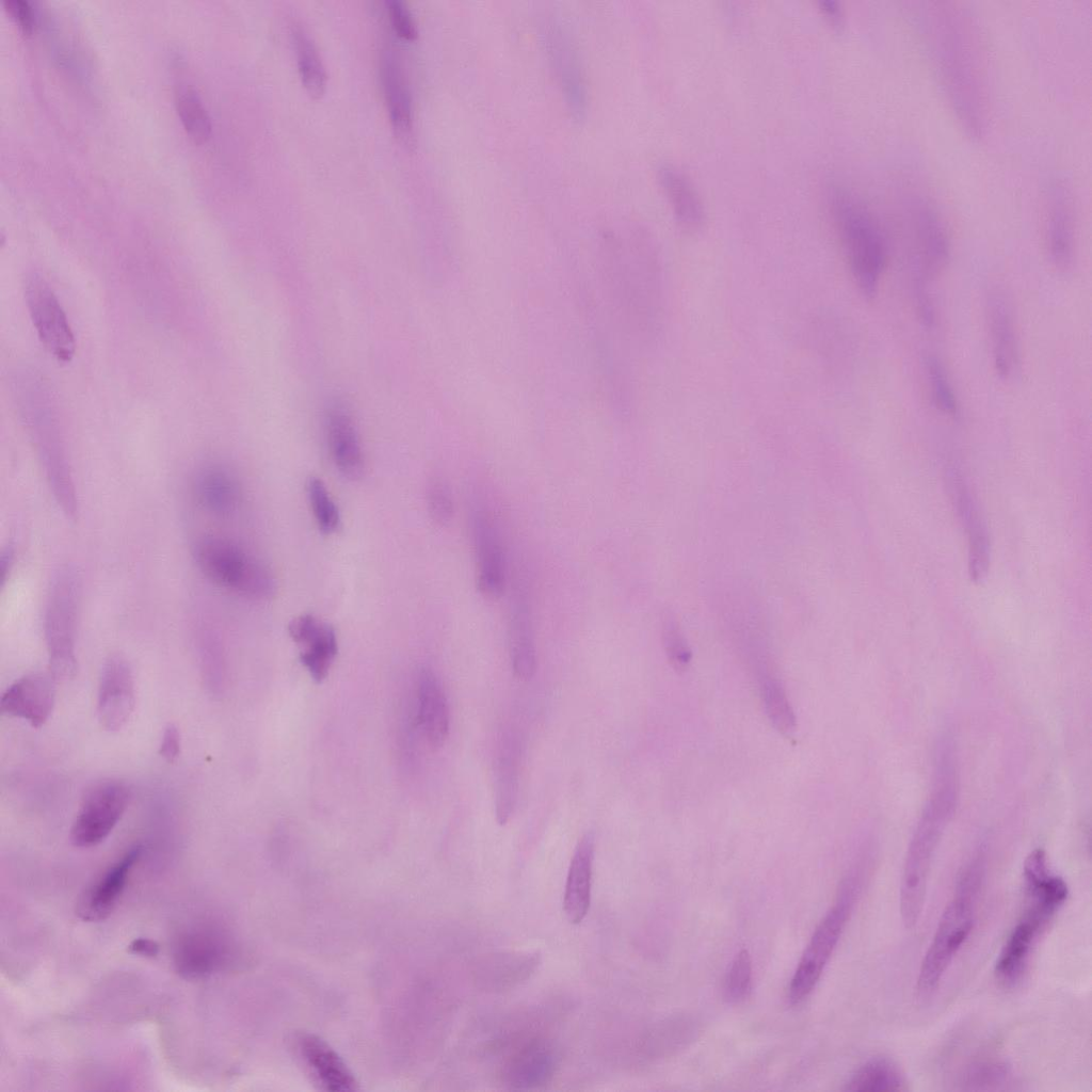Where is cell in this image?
Here are the masks:
<instances>
[{
    "mask_svg": "<svg viewBox=\"0 0 1092 1092\" xmlns=\"http://www.w3.org/2000/svg\"><path fill=\"white\" fill-rule=\"evenodd\" d=\"M13 564H14V550L11 547H7L6 549H4L2 551L1 559H0V571H1L2 585L4 584L6 579L9 578V575H10V573L12 571Z\"/></svg>",
    "mask_w": 1092,
    "mask_h": 1092,
    "instance_id": "obj_49",
    "label": "cell"
},
{
    "mask_svg": "<svg viewBox=\"0 0 1092 1092\" xmlns=\"http://www.w3.org/2000/svg\"><path fill=\"white\" fill-rule=\"evenodd\" d=\"M956 485L959 511L969 537L970 578L974 581H980L985 576L989 565L987 537L969 495L960 483H956Z\"/></svg>",
    "mask_w": 1092,
    "mask_h": 1092,
    "instance_id": "obj_35",
    "label": "cell"
},
{
    "mask_svg": "<svg viewBox=\"0 0 1092 1092\" xmlns=\"http://www.w3.org/2000/svg\"><path fill=\"white\" fill-rule=\"evenodd\" d=\"M765 713L776 730L784 735L797 728V718L781 678L757 686Z\"/></svg>",
    "mask_w": 1092,
    "mask_h": 1092,
    "instance_id": "obj_37",
    "label": "cell"
},
{
    "mask_svg": "<svg viewBox=\"0 0 1092 1092\" xmlns=\"http://www.w3.org/2000/svg\"><path fill=\"white\" fill-rule=\"evenodd\" d=\"M324 429L328 450L338 471L347 479H358L363 475L364 457L351 416L341 406H331L325 414Z\"/></svg>",
    "mask_w": 1092,
    "mask_h": 1092,
    "instance_id": "obj_24",
    "label": "cell"
},
{
    "mask_svg": "<svg viewBox=\"0 0 1092 1092\" xmlns=\"http://www.w3.org/2000/svg\"><path fill=\"white\" fill-rule=\"evenodd\" d=\"M380 76L394 133L404 146H413L414 125L410 84L399 55L390 47L384 48L381 52Z\"/></svg>",
    "mask_w": 1092,
    "mask_h": 1092,
    "instance_id": "obj_19",
    "label": "cell"
},
{
    "mask_svg": "<svg viewBox=\"0 0 1092 1092\" xmlns=\"http://www.w3.org/2000/svg\"><path fill=\"white\" fill-rule=\"evenodd\" d=\"M196 494L202 505L219 516L232 514L241 502L237 479L220 466H210L200 471L196 480Z\"/></svg>",
    "mask_w": 1092,
    "mask_h": 1092,
    "instance_id": "obj_32",
    "label": "cell"
},
{
    "mask_svg": "<svg viewBox=\"0 0 1092 1092\" xmlns=\"http://www.w3.org/2000/svg\"><path fill=\"white\" fill-rule=\"evenodd\" d=\"M558 1065L555 1046L549 1041L532 1039L508 1058L501 1076L511 1089L531 1090L548 1083Z\"/></svg>",
    "mask_w": 1092,
    "mask_h": 1092,
    "instance_id": "obj_20",
    "label": "cell"
},
{
    "mask_svg": "<svg viewBox=\"0 0 1092 1092\" xmlns=\"http://www.w3.org/2000/svg\"><path fill=\"white\" fill-rule=\"evenodd\" d=\"M142 854V847L134 846L117 860L79 899L77 915L84 921H100L107 918L121 897L128 876Z\"/></svg>",
    "mask_w": 1092,
    "mask_h": 1092,
    "instance_id": "obj_21",
    "label": "cell"
},
{
    "mask_svg": "<svg viewBox=\"0 0 1092 1092\" xmlns=\"http://www.w3.org/2000/svg\"><path fill=\"white\" fill-rule=\"evenodd\" d=\"M79 603L78 575L70 567L60 568L51 581L44 612L49 672L57 681L71 678L76 674Z\"/></svg>",
    "mask_w": 1092,
    "mask_h": 1092,
    "instance_id": "obj_7",
    "label": "cell"
},
{
    "mask_svg": "<svg viewBox=\"0 0 1092 1092\" xmlns=\"http://www.w3.org/2000/svg\"><path fill=\"white\" fill-rule=\"evenodd\" d=\"M130 799L129 787L121 781H101L87 788L70 828L73 845L91 848L102 842L124 816Z\"/></svg>",
    "mask_w": 1092,
    "mask_h": 1092,
    "instance_id": "obj_9",
    "label": "cell"
},
{
    "mask_svg": "<svg viewBox=\"0 0 1092 1092\" xmlns=\"http://www.w3.org/2000/svg\"><path fill=\"white\" fill-rule=\"evenodd\" d=\"M659 180L679 226L694 231L703 225L705 213L702 200L687 175L673 165L659 170Z\"/></svg>",
    "mask_w": 1092,
    "mask_h": 1092,
    "instance_id": "obj_29",
    "label": "cell"
},
{
    "mask_svg": "<svg viewBox=\"0 0 1092 1092\" xmlns=\"http://www.w3.org/2000/svg\"><path fill=\"white\" fill-rule=\"evenodd\" d=\"M905 1080L894 1061L878 1057L860 1066L846 1083L845 1090L857 1092H895L905 1090Z\"/></svg>",
    "mask_w": 1092,
    "mask_h": 1092,
    "instance_id": "obj_34",
    "label": "cell"
},
{
    "mask_svg": "<svg viewBox=\"0 0 1092 1092\" xmlns=\"http://www.w3.org/2000/svg\"><path fill=\"white\" fill-rule=\"evenodd\" d=\"M416 719L430 745L445 743L450 724L448 701L439 678L425 667L416 678Z\"/></svg>",
    "mask_w": 1092,
    "mask_h": 1092,
    "instance_id": "obj_22",
    "label": "cell"
},
{
    "mask_svg": "<svg viewBox=\"0 0 1092 1092\" xmlns=\"http://www.w3.org/2000/svg\"><path fill=\"white\" fill-rule=\"evenodd\" d=\"M290 36L295 50L300 77L306 92L314 98L323 95L327 75L319 50L305 27L293 21Z\"/></svg>",
    "mask_w": 1092,
    "mask_h": 1092,
    "instance_id": "obj_33",
    "label": "cell"
},
{
    "mask_svg": "<svg viewBox=\"0 0 1092 1092\" xmlns=\"http://www.w3.org/2000/svg\"><path fill=\"white\" fill-rule=\"evenodd\" d=\"M1024 880L1030 901L1040 903L1055 913L1067 898L1069 888L1065 881L1050 872L1046 854L1041 849L1033 850L1025 860Z\"/></svg>",
    "mask_w": 1092,
    "mask_h": 1092,
    "instance_id": "obj_31",
    "label": "cell"
},
{
    "mask_svg": "<svg viewBox=\"0 0 1092 1092\" xmlns=\"http://www.w3.org/2000/svg\"><path fill=\"white\" fill-rule=\"evenodd\" d=\"M665 654L672 668L677 672L686 671L692 659V652L677 626L669 622L663 630Z\"/></svg>",
    "mask_w": 1092,
    "mask_h": 1092,
    "instance_id": "obj_43",
    "label": "cell"
},
{
    "mask_svg": "<svg viewBox=\"0 0 1092 1092\" xmlns=\"http://www.w3.org/2000/svg\"><path fill=\"white\" fill-rule=\"evenodd\" d=\"M427 504L432 519L441 526L449 524L453 517L454 505L449 487L440 480H434L428 486Z\"/></svg>",
    "mask_w": 1092,
    "mask_h": 1092,
    "instance_id": "obj_42",
    "label": "cell"
},
{
    "mask_svg": "<svg viewBox=\"0 0 1092 1092\" xmlns=\"http://www.w3.org/2000/svg\"><path fill=\"white\" fill-rule=\"evenodd\" d=\"M477 562V587L487 598H498L504 589L505 562L499 532L492 517L481 509L471 516Z\"/></svg>",
    "mask_w": 1092,
    "mask_h": 1092,
    "instance_id": "obj_15",
    "label": "cell"
},
{
    "mask_svg": "<svg viewBox=\"0 0 1092 1092\" xmlns=\"http://www.w3.org/2000/svg\"><path fill=\"white\" fill-rule=\"evenodd\" d=\"M307 497L320 531L324 534L334 533L339 528L340 514L321 479L317 477L309 478L307 482Z\"/></svg>",
    "mask_w": 1092,
    "mask_h": 1092,
    "instance_id": "obj_39",
    "label": "cell"
},
{
    "mask_svg": "<svg viewBox=\"0 0 1092 1092\" xmlns=\"http://www.w3.org/2000/svg\"><path fill=\"white\" fill-rule=\"evenodd\" d=\"M25 299L33 326L45 349L61 363H69L76 352V341L55 293L36 271L25 278Z\"/></svg>",
    "mask_w": 1092,
    "mask_h": 1092,
    "instance_id": "obj_10",
    "label": "cell"
},
{
    "mask_svg": "<svg viewBox=\"0 0 1092 1092\" xmlns=\"http://www.w3.org/2000/svg\"><path fill=\"white\" fill-rule=\"evenodd\" d=\"M175 106L189 135L197 143L211 133V119L197 91L188 83H178L174 92Z\"/></svg>",
    "mask_w": 1092,
    "mask_h": 1092,
    "instance_id": "obj_36",
    "label": "cell"
},
{
    "mask_svg": "<svg viewBox=\"0 0 1092 1092\" xmlns=\"http://www.w3.org/2000/svg\"><path fill=\"white\" fill-rule=\"evenodd\" d=\"M160 755L167 761L172 762L177 759L180 754V733L176 725L168 724L162 734V739L159 749Z\"/></svg>",
    "mask_w": 1092,
    "mask_h": 1092,
    "instance_id": "obj_46",
    "label": "cell"
},
{
    "mask_svg": "<svg viewBox=\"0 0 1092 1092\" xmlns=\"http://www.w3.org/2000/svg\"><path fill=\"white\" fill-rule=\"evenodd\" d=\"M200 572L216 585L252 599H268L276 591L273 574L238 543L222 536H204L193 546Z\"/></svg>",
    "mask_w": 1092,
    "mask_h": 1092,
    "instance_id": "obj_6",
    "label": "cell"
},
{
    "mask_svg": "<svg viewBox=\"0 0 1092 1092\" xmlns=\"http://www.w3.org/2000/svg\"><path fill=\"white\" fill-rule=\"evenodd\" d=\"M288 631L300 647L302 664L315 681L321 682L338 651L334 628L312 614H301L289 622Z\"/></svg>",
    "mask_w": 1092,
    "mask_h": 1092,
    "instance_id": "obj_17",
    "label": "cell"
},
{
    "mask_svg": "<svg viewBox=\"0 0 1092 1092\" xmlns=\"http://www.w3.org/2000/svg\"><path fill=\"white\" fill-rule=\"evenodd\" d=\"M830 210L851 275L861 293L873 298L886 262L883 232L868 208L842 190L830 196Z\"/></svg>",
    "mask_w": 1092,
    "mask_h": 1092,
    "instance_id": "obj_4",
    "label": "cell"
},
{
    "mask_svg": "<svg viewBox=\"0 0 1092 1092\" xmlns=\"http://www.w3.org/2000/svg\"><path fill=\"white\" fill-rule=\"evenodd\" d=\"M864 868V860H861L844 877L835 903L815 929L789 984L791 1005L804 1001L818 983L861 892Z\"/></svg>",
    "mask_w": 1092,
    "mask_h": 1092,
    "instance_id": "obj_5",
    "label": "cell"
},
{
    "mask_svg": "<svg viewBox=\"0 0 1092 1092\" xmlns=\"http://www.w3.org/2000/svg\"><path fill=\"white\" fill-rule=\"evenodd\" d=\"M819 10L833 27H840L842 25L844 13L837 1L821 0L819 1Z\"/></svg>",
    "mask_w": 1092,
    "mask_h": 1092,
    "instance_id": "obj_47",
    "label": "cell"
},
{
    "mask_svg": "<svg viewBox=\"0 0 1092 1092\" xmlns=\"http://www.w3.org/2000/svg\"><path fill=\"white\" fill-rule=\"evenodd\" d=\"M135 704L134 680L127 659L111 655L103 663L97 696V718L109 730L122 729L130 719Z\"/></svg>",
    "mask_w": 1092,
    "mask_h": 1092,
    "instance_id": "obj_12",
    "label": "cell"
},
{
    "mask_svg": "<svg viewBox=\"0 0 1092 1092\" xmlns=\"http://www.w3.org/2000/svg\"><path fill=\"white\" fill-rule=\"evenodd\" d=\"M296 1044L307 1066L326 1090L344 1092L357 1089L352 1072L321 1038L312 1033H301Z\"/></svg>",
    "mask_w": 1092,
    "mask_h": 1092,
    "instance_id": "obj_25",
    "label": "cell"
},
{
    "mask_svg": "<svg viewBox=\"0 0 1092 1092\" xmlns=\"http://www.w3.org/2000/svg\"><path fill=\"white\" fill-rule=\"evenodd\" d=\"M958 770L953 744L942 739L936 748L933 786L908 847L900 885V915L913 929L922 912L928 876L936 848L958 800Z\"/></svg>",
    "mask_w": 1092,
    "mask_h": 1092,
    "instance_id": "obj_2",
    "label": "cell"
},
{
    "mask_svg": "<svg viewBox=\"0 0 1092 1092\" xmlns=\"http://www.w3.org/2000/svg\"><path fill=\"white\" fill-rule=\"evenodd\" d=\"M752 980L751 956L746 949H741L733 959L725 976L723 986L725 999L730 1003L745 1000L752 991Z\"/></svg>",
    "mask_w": 1092,
    "mask_h": 1092,
    "instance_id": "obj_41",
    "label": "cell"
},
{
    "mask_svg": "<svg viewBox=\"0 0 1092 1092\" xmlns=\"http://www.w3.org/2000/svg\"><path fill=\"white\" fill-rule=\"evenodd\" d=\"M924 365L935 406L946 415L957 416L958 400L943 364L934 355H928Z\"/></svg>",
    "mask_w": 1092,
    "mask_h": 1092,
    "instance_id": "obj_40",
    "label": "cell"
},
{
    "mask_svg": "<svg viewBox=\"0 0 1092 1092\" xmlns=\"http://www.w3.org/2000/svg\"><path fill=\"white\" fill-rule=\"evenodd\" d=\"M229 957L226 938L215 931L202 929L180 936L174 950V965L182 977L199 979L219 970Z\"/></svg>",
    "mask_w": 1092,
    "mask_h": 1092,
    "instance_id": "obj_18",
    "label": "cell"
},
{
    "mask_svg": "<svg viewBox=\"0 0 1092 1092\" xmlns=\"http://www.w3.org/2000/svg\"><path fill=\"white\" fill-rule=\"evenodd\" d=\"M542 964L536 950H499L477 957L471 966L473 985L486 993H504L535 975Z\"/></svg>",
    "mask_w": 1092,
    "mask_h": 1092,
    "instance_id": "obj_11",
    "label": "cell"
},
{
    "mask_svg": "<svg viewBox=\"0 0 1092 1092\" xmlns=\"http://www.w3.org/2000/svg\"><path fill=\"white\" fill-rule=\"evenodd\" d=\"M6 12L16 20L25 33H30L34 26V12L27 0H3Z\"/></svg>",
    "mask_w": 1092,
    "mask_h": 1092,
    "instance_id": "obj_45",
    "label": "cell"
},
{
    "mask_svg": "<svg viewBox=\"0 0 1092 1092\" xmlns=\"http://www.w3.org/2000/svg\"><path fill=\"white\" fill-rule=\"evenodd\" d=\"M1010 1067L1002 1061L984 1059L966 1065L958 1076L962 1090H998L1009 1082Z\"/></svg>",
    "mask_w": 1092,
    "mask_h": 1092,
    "instance_id": "obj_38",
    "label": "cell"
},
{
    "mask_svg": "<svg viewBox=\"0 0 1092 1092\" xmlns=\"http://www.w3.org/2000/svg\"><path fill=\"white\" fill-rule=\"evenodd\" d=\"M55 682L49 671L21 676L4 691L0 702L1 712L22 719L32 727L39 728L52 713Z\"/></svg>",
    "mask_w": 1092,
    "mask_h": 1092,
    "instance_id": "obj_13",
    "label": "cell"
},
{
    "mask_svg": "<svg viewBox=\"0 0 1092 1092\" xmlns=\"http://www.w3.org/2000/svg\"><path fill=\"white\" fill-rule=\"evenodd\" d=\"M993 364L997 375L1012 380L1019 368V349L1011 304L1001 289H993L985 303Z\"/></svg>",
    "mask_w": 1092,
    "mask_h": 1092,
    "instance_id": "obj_16",
    "label": "cell"
},
{
    "mask_svg": "<svg viewBox=\"0 0 1092 1092\" xmlns=\"http://www.w3.org/2000/svg\"><path fill=\"white\" fill-rule=\"evenodd\" d=\"M510 657L514 675L529 680L536 670V652L529 612V605L523 591L516 593L511 607Z\"/></svg>",
    "mask_w": 1092,
    "mask_h": 1092,
    "instance_id": "obj_28",
    "label": "cell"
},
{
    "mask_svg": "<svg viewBox=\"0 0 1092 1092\" xmlns=\"http://www.w3.org/2000/svg\"><path fill=\"white\" fill-rule=\"evenodd\" d=\"M595 839L584 834L576 845L567 870L563 910L571 924H580L587 916L592 898Z\"/></svg>",
    "mask_w": 1092,
    "mask_h": 1092,
    "instance_id": "obj_23",
    "label": "cell"
},
{
    "mask_svg": "<svg viewBox=\"0 0 1092 1092\" xmlns=\"http://www.w3.org/2000/svg\"><path fill=\"white\" fill-rule=\"evenodd\" d=\"M1045 925L1024 913L1012 929L995 963V975L1005 984H1014L1023 975L1034 941Z\"/></svg>",
    "mask_w": 1092,
    "mask_h": 1092,
    "instance_id": "obj_27",
    "label": "cell"
},
{
    "mask_svg": "<svg viewBox=\"0 0 1092 1092\" xmlns=\"http://www.w3.org/2000/svg\"><path fill=\"white\" fill-rule=\"evenodd\" d=\"M985 863L978 852L961 870L953 896L938 920L918 970L916 990L928 996L941 983L948 966L970 934L975 909L984 878Z\"/></svg>",
    "mask_w": 1092,
    "mask_h": 1092,
    "instance_id": "obj_3",
    "label": "cell"
},
{
    "mask_svg": "<svg viewBox=\"0 0 1092 1092\" xmlns=\"http://www.w3.org/2000/svg\"><path fill=\"white\" fill-rule=\"evenodd\" d=\"M386 7L395 32L404 39H416L419 32L407 5L402 0H387Z\"/></svg>",
    "mask_w": 1092,
    "mask_h": 1092,
    "instance_id": "obj_44",
    "label": "cell"
},
{
    "mask_svg": "<svg viewBox=\"0 0 1092 1092\" xmlns=\"http://www.w3.org/2000/svg\"><path fill=\"white\" fill-rule=\"evenodd\" d=\"M929 36L941 79L959 119L979 138L986 128L989 86L977 27L961 7L936 3L928 12Z\"/></svg>",
    "mask_w": 1092,
    "mask_h": 1092,
    "instance_id": "obj_1",
    "label": "cell"
},
{
    "mask_svg": "<svg viewBox=\"0 0 1092 1092\" xmlns=\"http://www.w3.org/2000/svg\"><path fill=\"white\" fill-rule=\"evenodd\" d=\"M908 213L924 278L937 274L949 255V244L942 221L932 206L918 195L908 199Z\"/></svg>",
    "mask_w": 1092,
    "mask_h": 1092,
    "instance_id": "obj_14",
    "label": "cell"
},
{
    "mask_svg": "<svg viewBox=\"0 0 1092 1092\" xmlns=\"http://www.w3.org/2000/svg\"><path fill=\"white\" fill-rule=\"evenodd\" d=\"M1046 238L1050 260L1060 272L1074 262V223L1070 198L1064 188L1056 187L1047 204Z\"/></svg>",
    "mask_w": 1092,
    "mask_h": 1092,
    "instance_id": "obj_26",
    "label": "cell"
},
{
    "mask_svg": "<svg viewBox=\"0 0 1092 1092\" xmlns=\"http://www.w3.org/2000/svg\"><path fill=\"white\" fill-rule=\"evenodd\" d=\"M519 751L516 738L501 739L495 766V805L499 824H505L514 812L518 792Z\"/></svg>",
    "mask_w": 1092,
    "mask_h": 1092,
    "instance_id": "obj_30",
    "label": "cell"
},
{
    "mask_svg": "<svg viewBox=\"0 0 1092 1092\" xmlns=\"http://www.w3.org/2000/svg\"><path fill=\"white\" fill-rule=\"evenodd\" d=\"M45 402L41 400L36 407L34 401L23 415L52 495L65 516L75 520L79 509L73 475L57 421Z\"/></svg>",
    "mask_w": 1092,
    "mask_h": 1092,
    "instance_id": "obj_8",
    "label": "cell"
},
{
    "mask_svg": "<svg viewBox=\"0 0 1092 1092\" xmlns=\"http://www.w3.org/2000/svg\"><path fill=\"white\" fill-rule=\"evenodd\" d=\"M128 951L146 958H155L159 953V945L149 938H135L129 946Z\"/></svg>",
    "mask_w": 1092,
    "mask_h": 1092,
    "instance_id": "obj_48",
    "label": "cell"
}]
</instances>
